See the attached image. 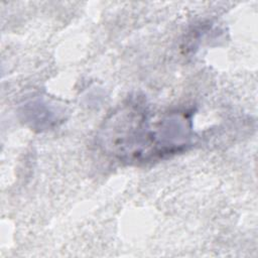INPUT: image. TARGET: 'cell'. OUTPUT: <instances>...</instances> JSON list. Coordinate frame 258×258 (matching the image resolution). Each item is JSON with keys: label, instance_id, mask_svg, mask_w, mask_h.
Here are the masks:
<instances>
[{"label": "cell", "instance_id": "obj_1", "mask_svg": "<svg viewBox=\"0 0 258 258\" xmlns=\"http://www.w3.org/2000/svg\"><path fill=\"white\" fill-rule=\"evenodd\" d=\"M142 105L128 102L114 112L102 129L105 148L129 161L150 160L174 154L190 139V120L177 112L150 122Z\"/></svg>", "mask_w": 258, "mask_h": 258}]
</instances>
